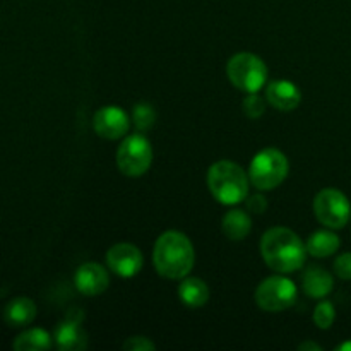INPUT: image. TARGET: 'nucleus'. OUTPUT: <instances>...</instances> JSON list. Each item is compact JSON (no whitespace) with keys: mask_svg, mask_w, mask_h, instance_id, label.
<instances>
[{"mask_svg":"<svg viewBox=\"0 0 351 351\" xmlns=\"http://www.w3.org/2000/svg\"><path fill=\"white\" fill-rule=\"evenodd\" d=\"M177 293L182 304L189 308H199L209 300V288L201 278H184Z\"/></svg>","mask_w":351,"mask_h":351,"instance_id":"obj_16","label":"nucleus"},{"mask_svg":"<svg viewBox=\"0 0 351 351\" xmlns=\"http://www.w3.org/2000/svg\"><path fill=\"white\" fill-rule=\"evenodd\" d=\"M314 215L322 226L339 230L348 225L351 218V204L338 189H322L314 199Z\"/></svg>","mask_w":351,"mask_h":351,"instance_id":"obj_8","label":"nucleus"},{"mask_svg":"<svg viewBox=\"0 0 351 351\" xmlns=\"http://www.w3.org/2000/svg\"><path fill=\"white\" fill-rule=\"evenodd\" d=\"M228 81L243 93H257L267 81V67L264 60L249 51L233 55L226 64Z\"/></svg>","mask_w":351,"mask_h":351,"instance_id":"obj_5","label":"nucleus"},{"mask_svg":"<svg viewBox=\"0 0 351 351\" xmlns=\"http://www.w3.org/2000/svg\"><path fill=\"white\" fill-rule=\"evenodd\" d=\"M221 230L230 240L240 242L245 239L252 230V219L242 209H232L221 219Z\"/></svg>","mask_w":351,"mask_h":351,"instance_id":"obj_18","label":"nucleus"},{"mask_svg":"<svg viewBox=\"0 0 351 351\" xmlns=\"http://www.w3.org/2000/svg\"><path fill=\"white\" fill-rule=\"evenodd\" d=\"M307 247L293 230L273 226L261 239V256L267 267L280 274H290L305 264Z\"/></svg>","mask_w":351,"mask_h":351,"instance_id":"obj_1","label":"nucleus"},{"mask_svg":"<svg viewBox=\"0 0 351 351\" xmlns=\"http://www.w3.org/2000/svg\"><path fill=\"white\" fill-rule=\"evenodd\" d=\"M249 175L240 165L219 160L208 170V187L213 197L223 206H235L249 195Z\"/></svg>","mask_w":351,"mask_h":351,"instance_id":"obj_3","label":"nucleus"},{"mask_svg":"<svg viewBox=\"0 0 351 351\" xmlns=\"http://www.w3.org/2000/svg\"><path fill=\"white\" fill-rule=\"evenodd\" d=\"M106 266L120 278H132L143 269L144 257L134 243L120 242L110 247L106 252Z\"/></svg>","mask_w":351,"mask_h":351,"instance_id":"obj_9","label":"nucleus"},{"mask_svg":"<svg viewBox=\"0 0 351 351\" xmlns=\"http://www.w3.org/2000/svg\"><path fill=\"white\" fill-rule=\"evenodd\" d=\"M298 288L285 274L266 278L256 288V304L264 312H283L288 311L297 302Z\"/></svg>","mask_w":351,"mask_h":351,"instance_id":"obj_7","label":"nucleus"},{"mask_svg":"<svg viewBox=\"0 0 351 351\" xmlns=\"http://www.w3.org/2000/svg\"><path fill=\"white\" fill-rule=\"evenodd\" d=\"M55 345L62 351H79L88 346V335L79 319H65L55 329Z\"/></svg>","mask_w":351,"mask_h":351,"instance_id":"obj_13","label":"nucleus"},{"mask_svg":"<svg viewBox=\"0 0 351 351\" xmlns=\"http://www.w3.org/2000/svg\"><path fill=\"white\" fill-rule=\"evenodd\" d=\"M266 101L267 99H264L263 96H259L257 93H247V96L243 98L242 103L243 113L252 120L261 119V117L264 115V112H266Z\"/></svg>","mask_w":351,"mask_h":351,"instance_id":"obj_22","label":"nucleus"},{"mask_svg":"<svg viewBox=\"0 0 351 351\" xmlns=\"http://www.w3.org/2000/svg\"><path fill=\"white\" fill-rule=\"evenodd\" d=\"M332 269H335L336 276L341 278V280H351V252L336 257Z\"/></svg>","mask_w":351,"mask_h":351,"instance_id":"obj_24","label":"nucleus"},{"mask_svg":"<svg viewBox=\"0 0 351 351\" xmlns=\"http://www.w3.org/2000/svg\"><path fill=\"white\" fill-rule=\"evenodd\" d=\"M266 99L271 106H274L280 112H291L300 105L302 93L291 81L278 79L267 86Z\"/></svg>","mask_w":351,"mask_h":351,"instance_id":"obj_12","label":"nucleus"},{"mask_svg":"<svg viewBox=\"0 0 351 351\" xmlns=\"http://www.w3.org/2000/svg\"><path fill=\"white\" fill-rule=\"evenodd\" d=\"M308 256L317 257V259H324V257L332 256L338 252L339 249V237L331 230H319V232L312 233L305 242Z\"/></svg>","mask_w":351,"mask_h":351,"instance_id":"obj_17","label":"nucleus"},{"mask_svg":"<svg viewBox=\"0 0 351 351\" xmlns=\"http://www.w3.org/2000/svg\"><path fill=\"white\" fill-rule=\"evenodd\" d=\"M153 263L160 276L167 280H184L194 267V245L184 233L175 230L165 232L154 243Z\"/></svg>","mask_w":351,"mask_h":351,"instance_id":"obj_2","label":"nucleus"},{"mask_svg":"<svg viewBox=\"0 0 351 351\" xmlns=\"http://www.w3.org/2000/svg\"><path fill=\"white\" fill-rule=\"evenodd\" d=\"M34 317H36V305L27 297L14 298L3 311V319L12 328H24V326L31 324Z\"/></svg>","mask_w":351,"mask_h":351,"instance_id":"obj_15","label":"nucleus"},{"mask_svg":"<svg viewBox=\"0 0 351 351\" xmlns=\"http://www.w3.org/2000/svg\"><path fill=\"white\" fill-rule=\"evenodd\" d=\"M74 283L79 293L86 295V297H96V295L105 293L106 288L110 287L108 271L101 264L86 263L75 271Z\"/></svg>","mask_w":351,"mask_h":351,"instance_id":"obj_11","label":"nucleus"},{"mask_svg":"<svg viewBox=\"0 0 351 351\" xmlns=\"http://www.w3.org/2000/svg\"><path fill=\"white\" fill-rule=\"evenodd\" d=\"M288 171L290 163L283 151L266 147L254 156L249 168V178L259 191H273L287 180Z\"/></svg>","mask_w":351,"mask_h":351,"instance_id":"obj_4","label":"nucleus"},{"mask_svg":"<svg viewBox=\"0 0 351 351\" xmlns=\"http://www.w3.org/2000/svg\"><path fill=\"white\" fill-rule=\"evenodd\" d=\"M336 350H338V351H351V341L343 343V345H339Z\"/></svg>","mask_w":351,"mask_h":351,"instance_id":"obj_27","label":"nucleus"},{"mask_svg":"<svg viewBox=\"0 0 351 351\" xmlns=\"http://www.w3.org/2000/svg\"><path fill=\"white\" fill-rule=\"evenodd\" d=\"M302 288H304L307 297L322 300V298H326L332 291L335 280H332V274L329 271H326L324 267L312 266L304 273Z\"/></svg>","mask_w":351,"mask_h":351,"instance_id":"obj_14","label":"nucleus"},{"mask_svg":"<svg viewBox=\"0 0 351 351\" xmlns=\"http://www.w3.org/2000/svg\"><path fill=\"white\" fill-rule=\"evenodd\" d=\"M153 163V147L143 132L127 136L117 151V167L125 177H143Z\"/></svg>","mask_w":351,"mask_h":351,"instance_id":"obj_6","label":"nucleus"},{"mask_svg":"<svg viewBox=\"0 0 351 351\" xmlns=\"http://www.w3.org/2000/svg\"><path fill=\"white\" fill-rule=\"evenodd\" d=\"M312 319H314V324L317 326L319 329H322V331L329 329L332 324H335V319H336L335 305L328 300H322L321 304L315 307Z\"/></svg>","mask_w":351,"mask_h":351,"instance_id":"obj_21","label":"nucleus"},{"mask_svg":"<svg viewBox=\"0 0 351 351\" xmlns=\"http://www.w3.org/2000/svg\"><path fill=\"white\" fill-rule=\"evenodd\" d=\"M132 122L139 132H147L156 123V110L149 103H137L132 110Z\"/></svg>","mask_w":351,"mask_h":351,"instance_id":"obj_20","label":"nucleus"},{"mask_svg":"<svg viewBox=\"0 0 351 351\" xmlns=\"http://www.w3.org/2000/svg\"><path fill=\"white\" fill-rule=\"evenodd\" d=\"M16 351H45L51 348V336L45 329L33 328L21 332L12 343Z\"/></svg>","mask_w":351,"mask_h":351,"instance_id":"obj_19","label":"nucleus"},{"mask_svg":"<svg viewBox=\"0 0 351 351\" xmlns=\"http://www.w3.org/2000/svg\"><path fill=\"white\" fill-rule=\"evenodd\" d=\"M298 350H302V351H305V350H312V351H321V350H322V346L315 345V343H311V341H307V343H302V345L298 346Z\"/></svg>","mask_w":351,"mask_h":351,"instance_id":"obj_26","label":"nucleus"},{"mask_svg":"<svg viewBox=\"0 0 351 351\" xmlns=\"http://www.w3.org/2000/svg\"><path fill=\"white\" fill-rule=\"evenodd\" d=\"M247 204V211L252 213V215H264L267 209V199L264 197L263 194H256V195H247L245 199Z\"/></svg>","mask_w":351,"mask_h":351,"instance_id":"obj_25","label":"nucleus"},{"mask_svg":"<svg viewBox=\"0 0 351 351\" xmlns=\"http://www.w3.org/2000/svg\"><path fill=\"white\" fill-rule=\"evenodd\" d=\"M122 348L127 351H151L156 350V345L151 339H147L146 336H132V338L123 343Z\"/></svg>","mask_w":351,"mask_h":351,"instance_id":"obj_23","label":"nucleus"},{"mask_svg":"<svg viewBox=\"0 0 351 351\" xmlns=\"http://www.w3.org/2000/svg\"><path fill=\"white\" fill-rule=\"evenodd\" d=\"M130 119L119 106H103L95 113L93 119V129L103 139H122L129 132Z\"/></svg>","mask_w":351,"mask_h":351,"instance_id":"obj_10","label":"nucleus"}]
</instances>
